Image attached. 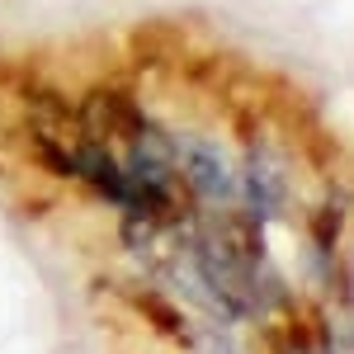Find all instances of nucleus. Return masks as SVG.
Returning <instances> with one entry per match:
<instances>
[{"label":"nucleus","mask_w":354,"mask_h":354,"mask_svg":"<svg viewBox=\"0 0 354 354\" xmlns=\"http://www.w3.org/2000/svg\"><path fill=\"white\" fill-rule=\"evenodd\" d=\"M165 142H170V161H175L180 185H185L198 203H208V208H232V203H236V194H241L236 165L227 161V151H222L213 137L165 133Z\"/></svg>","instance_id":"1"},{"label":"nucleus","mask_w":354,"mask_h":354,"mask_svg":"<svg viewBox=\"0 0 354 354\" xmlns=\"http://www.w3.org/2000/svg\"><path fill=\"white\" fill-rule=\"evenodd\" d=\"M236 198H241L255 218L283 213V203H288V170H283V161H279L274 147H250V151H245L241 194H236Z\"/></svg>","instance_id":"2"}]
</instances>
